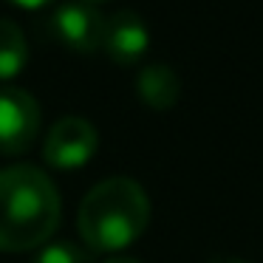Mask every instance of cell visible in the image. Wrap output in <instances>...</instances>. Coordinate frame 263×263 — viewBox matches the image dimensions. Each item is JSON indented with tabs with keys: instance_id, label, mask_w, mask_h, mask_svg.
I'll return each instance as SVG.
<instances>
[{
	"instance_id": "cell-6",
	"label": "cell",
	"mask_w": 263,
	"mask_h": 263,
	"mask_svg": "<svg viewBox=\"0 0 263 263\" xmlns=\"http://www.w3.org/2000/svg\"><path fill=\"white\" fill-rule=\"evenodd\" d=\"M150 46V31L147 23L139 17L133 9H119L110 17H105L102 31V48L108 57L119 65H133L144 57Z\"/></svg>"
},
{
	"instance_id": "cell-9",
	"label": "cell",
	"mask_w": 263,
	"mask_h": 263,
	"mask_svg": "<svg viewBox=\"0 0 263 263\" xmlns=\"http://www.w3.org/2000/svg\"><path fill=\"white\" fill-rule=\"evenodd\" d=\"M88 252L80 249L71 240H48L40 249H34L29 263H85Z\"/></svg>"
},
{
	"instance_id": "cell-3",
	"label": "cell",
	"mask_w": 263,
	"mask_h": 263,
	"mask_svg": "<svg viewBox=\"0 0 263 263\" xmlns=\"http://www.w3.org/2000/svg\"><path fill=\"white\" fill-rule=\"evenodd\" d=\"M99 147V133L85 116H60L43 142V159L57 170L88 164Z\"/></svg>"
},
{
	"instance_id": "cell-5",
	"label": "cell",
	"mask_w": 263,
	"mask_h": 263,
	"mask_svg": "<svg viewBox=\"0 0 263 263\" xmlns=\"http://www.w3.org/2000/svg\"><path fill=\"white\" fill-rule=\"evenodd\" d=\"M48 29L63 46L74 48L80 54H91L102 48V31H105V17L93 3L82 0H68L57 6L48 17Z\"/></svg>"
},
{
	"instance_id": "cell-11",
	"label": "cell",
	"mask_w": 263,
	"mask_h": 263,
	"mask_svg": "<svg viewBox=\"0 0 263 263\" xmlns=\"http://www.w3.org/2000/svg\"><path fill=\"white\" fill-rule=\"evenodd\" d=\"M9 3H14V6H23V9H40V6H46L48 0H9Z\"/></svg>"
},
{
	"instance_id": "cell-8",
	"label": "cell",
	"mask_w": 263,
	"mask_h": 263,
	"mask_svg": "<svg viewBox=\"0 0 263 263\" xmlns=\"http://www.w3.org/2000/svg\"><path fill=\"white\" fill-rule=\"evenodd\" d=\"M29 63V40L14 20L0 17V80H14Z\"/></svg>"
},
{
	"instance_id": "cell-10",
	"label": "cell",
	"mask_w": 263,
	"mask_h": 263,
	"mask_svg": "<svg viewBox=\"0 0 263 263\" xmlns=\"http://www.w3.org/2000/svg\"><path fill=\"white\" fill-rule=\"evenodd\" d=\"M206 263H252L246 257H235V255H218V257H210Z\"/></svg>"
},
{
	"instance_id": "cell-7",
	"label": "cell",
	"mask_w": 263,
	"mask_h": 263,
	"mask_svg": "<svg viewBox=\"0 0 263 263\" xmlns=\"http://www.w3.org/2000/svg\"><path fill=\"white\" fill-rule=\"evenodd\" d=\"M136 93L147 108L153 110H170L181 99V80L178 74L164 63H153L139 71L136 77Z\"/></svg>"
},
{
	"instance_id": "cell-1",
	"label": "cell",
	"mask_w": 263,
	"mask_h": 263,
	"mask_svg": "<svg viewBox=\"0 0 263 263\" xmlns=\"http://www.w3.org/2000/svg\"><path fill=\"white\" fill-rule=\"evenodd\" d=\"M60 193L46 170L12 164L0 170V252H31L60 227Z\"/></svg>"
},
{
	"instance_id": "cell-2",
	"label": "cell",
	"mask_w": 263,
	"mask_h": 263,
	"mask_svg": "<svg viewBox=\"0 0 263 263\" xmlns=\"http://www.w3.org/2000/svg\"><path fill=\"white\" fill-rule=\"evenodd\" d=\"M150 223V198L139 181L114 176L88 190L77 212V229L88 249L119 252L144 235Z\"/></svg>"
},
{
	"instance_id": "cell-12",
	"label": "cell",
	"mask_w": 263,
	"mask_h": 263,
	"mask_svg": "<svg viewBox=\"0 0 263 263\" xmlns=\"http://www.w3.org/2000/svg\"><path fill=\"white\" fill-rule=\"evenodd\" d=\"M105 263H142V260H136V257H110Z\"/></svg>"
},
{
	"instance_id": "cell-13",
	"label": "cell",
	"mask_w": 263,
	"mask_h": 263,
	"mask_svg": "<svg viewBox=\"0 0 263 263\" xmlns=\"http://www.w3.org/2000/svg\"><path fill=\"white\" fill-rule=\"evenodd\" d=\"M82 3H97V0H82Z\"/></svg>"
},
{
	"instance_id": "cell-4",
	"label": "cell",
	"mask_w": 263,
	"mask_h": 263,
	"mask_svg": "<svg viewBox=\"0 0 263 263\" xmlns=\"http://www.w3.org/2000/svg\"><path fill=\"white\" fill-rule=\"evenodd\" d=\"M40 130V102L26 88H0V153H23Z\"/></svg>"
}]
</instances>
